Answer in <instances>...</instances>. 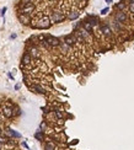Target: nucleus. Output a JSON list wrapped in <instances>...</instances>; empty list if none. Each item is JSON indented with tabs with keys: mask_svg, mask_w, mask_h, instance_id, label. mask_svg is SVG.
<instances>
[{
	"mask_svg": "<svg viewBox=\"0 0 134 150\" xmlns=\"http://www.w3.org/2000/svg\"><path fill=\"white\" fill-rule=\"evenodd\" d=\"M50 19L48 16H42L38 20H34L33 23H32V27L34 28H41V30H47V28L50 27Z\"/></svg>",
	"mask_w": 134,
	"mask_h": 150,
	"instance_id": "1",
	"label": "nucleus"
},
{
	"mask_svg": "<svg viewBox=\"0 0 134 150\" xmlns=\"http://www.w3.org/2000/svg\"><path fill=\"white\" fill-rule=\"evenodd\" d=\"M49 19L53 23H59V22H63V21L65 20V15H64V12L60 11V10H54V11L50 14Z\"/></svg>",
	"mask_w": 134,
	"mask_h": 150,
	"instance_id": "2",
	"label": "nucleus"
},
{
	"mask_svg": "<svg viewBox=\"0 0 134 150\" xmlns=\"http://www.w3.org/2000/svg\"><path fill=\"white\" fill-rule=\"evenodd\" d=\"M113 19L117 20L118 22H121V23H127L129 21V17H128V15H127V12L126 11H118V10L114 12Z\"/></svg>",
	"mask_w": 134,
	"mask_h": 150,
	"instance_id": "3",
	"label": "nucleus"
},
{
	"mask_svg": "<svg viewBox=\"0 0 134 150\" xmlns=\"http://www.w3.org/2000/svg\"><path fill=\"white\" fill-rule=\"evenodd\" d=\"M100 31L105 34L106 37H112V28H111V26L108 25V22L101 23L100 25Z\"/></svg>",
	"mask_w": 134,
	"mask_h": 150,
	"instance_id": "4",
	"label": "nucleus"
},
{
	"mask_svg": "<svg viewBox=\"0 0 134 150\" xmlns=\"http://www.w3.org/2000/svg\"><path fill=\"white\" fill-rule=\"evenodd\" d=\"M63 42L68 45L69 47H73L78 41H76V37H75V34H67V36H64V38H63Z\"/></svg>",
	"mask_w": 134,
	"mask_h": 150,
	"instance_id": "5",
	"label": "nucleus"
},
{
	"mask_svg": "<svg viewBox=\"0 0 134 150\" xmlns=\"http://www.w3.org/2000/svg\"><path fill=\"white\" fill-rule=\"evenodd\" d=\"M44 39L48 42V45L50 47H58V46H60V39L57 38V37H53V36H46Z\"/></svg>",
	"mask_w": 134,
	"mask_h": 150,
	"instance_id": "6",
	"label": "nucleus"
},
{
	"mask_svg": "<svg viewBox=\"0 0 134 150\" xmlns=\"http://www.w3.org/2000/svg\"><path fill=\"white\" fill-rule=\"evenodd\" d=\"M21 11H22L25 15H28V14L33 12L34 11L33 3H28V4H25V5H22V7H21Z\"/></svg>",
	"mask_w": 134,
	"mask_h": 150,
	"instance_id": "7",
	"label": "nucleus"
},
{
	"mask_svg": "<svg viewBox=\"0 0 134 150\" xmlns=\"http://www.w3.org/2000/svg\"><path fill=\"white\" fill-rule=\"evenodd\" d=\"M114 7H116V10H118V11H126V10H128V4L126 3V0H122L118 4H116Z\"/></svg>",
	"mask_w": 134,
	"mask_h": 150,
	"instance_id": "8",
	"label": "nucleus"
},
{
	"mask_svg": "<svg viewBox=\"0 0 134 150\" xmlns=\"http://www.w3.org/2000/svg\"><path fill=\"white\" fill-rule=\"evenodd\" d=\"M79 16H80V11H79V10H70L67 15V17L69 19V20H72V21L79 19Z\"/></svg>",
	"mask_w": 134,
	"mask_h": 150,
	"instance_id": "9",
	"label": "nucleus"
},
{
	"mask_svg": "<svg viewBox=\"0 0 134 150\" xmlns=\"http://www.w3.org/2000/svg\"><path fill=\"white\" fill-rule=\"evenodd\" d=\"M81 27L84 28L85 31H87L89 33H92V31H94V26H92V25H91L90 22H87L86 20L81 22Z\"/></svg>",
	"mask_w": 134,
	"mask_h": 150,
	"instance_id": "10",
	"label": "nucleus"
},
{
	"mask_svg": "<svg viewBox=\"0 0 134 150\" xmlns=\"http://www.w3.org/2000/svg\"><path fill=\"white\" fill-rule=\"evenodd\" d=\"M86 21L91 23L94 27H95V26H97V25H99V22H100V21H99V19H97V16H95V15H89V16H87V19H86Z\"/></svg>",
	"mask_w": 134,
	"mask_h": 150,
	"instance_id": "11",
	"label": "nucleus"
},
{
	"mask_svg": "<svg viewBox=\"0 0 134 150\" xmlns=\"http://www.w3.org/2000/svg\"><path fill=\"white\" fill-rule=\"evenodd\" d=\"M19 20L23 23V25H28V23L31 22V19L28 15H25V14H21V15H19Z\"/></svg>",
	"mask_w": 134,
	"mask_h": 150,
	"instance_id": "12",
	"label": "nucleus"
},
{
	"mask_svg": "<svg viewBox=\"0 0 134 150\" xmlns=\"http://www.w3.org/2000/svg\"><path fill=\"white\" fill-rule=\"evenodd\" d=\"M3 113H4V116H5L6 118H11V117H14V111H12V108H10V107H4Z\"/></svg>",
	"mask_w": 134,
	"mask_h": 150,
	"instance_id": "13",
	"label": "nucleus"
},
{
	"mask_svg": "<svg viewBox=\"0 0 134 150\" xmlns=\"http://www.w3.org/2000/svg\"><path fill=\"white\" fill-rule=\"evenodd\" d=\"M32 90H34L37 94H46V90H44V87H42L41 85H32V86H30Z\"/></svg>",
	"mask_w": 134,
	"mask_h": 150,
	"instance_id": "14",
	"label": "nucleus"
},
{
	"mask_svg": "<svg viewBox=\"0 0 134 150\" xmlns=\"http://www.w3.org/2000/svg\"><path fill=\"white\" fill-rule=\"evenodd\" d=\"M6 133L9 134L10 137H15V138H21V134L17 133V132H15V130H12V129H10V128H7V129H6Z\"/></svg>",
	"mask_w": 134,
	"mask_h": 150,
	"instance_id": "15",
	"label": "nucleus"
},
{
	"mask_svg": "<svg viewBox=\"0 0 134 150\" xmlns=\"http://www.w3.org/2000/svg\"><path fill=\"white\" fill-rule=\"evenodd\" d=\"M31 60H32V57L30 56V54H25L22 58V64L23 65H28L31 63Z\"/></svg>",
	"mask_w": 134,
	"mask_h": 150,
	"instance_id": "16",
	"label": "nucleus"
},
{
	"mask_svg": "<svg viewBox=\"0 0 134 150\" xmlns=\"http://www.w3.org/2000/svg\"><path fill=\"white\" fill-rule=\"evenodd\" d=\"M44 149L46 150H57V148L52 142H47V143L44 144Z\"/></svg>",
	"mask_w": 134,
	"mask_h": 150,
	"instance_id": "17",
	"label": "nucleus"
},
{
	"mask_svg": "<svg viewBox=\"0 0 134 150\" xmlns=\"http://www.w3.org/2000/svg\"><path fill=\"white\" fill-rule=\"evenodd\" d=\"M60 49H61V52H63V53H68V52L70 50V47H69L68 45H65L64 42H61V43H60Z\"/></svg>",
	"mask_w": 134,
	"mask_h": 150,
	"instance_id": "18",
	"label": "nucleus"
},
{
	"mask_svg": "<svg viewBox=\"0 0 134 150\" xmlns=\"http://www.w3.org/2000/svg\"><path fill=\"white\" fill-rule=\"evenodd\" d=\"M30 56L33 57V58H38L39 57V52L37 48H31V53H30Z\"/></svg>",
	"mask_w": 134,
	"mask_h": 150,
	"instance_id": "19",
	"label": "nucleus"
},
{
	"mask_svg": "<svg viewBox=\"0 0 134 150\" xmlns=\"http://www.w3.org/2000/svg\"><path fill=\"white\" fill-rule=\"evenodd\" d=\"M126 3L128 4V10L130 14H134V3H130L129 0H126Z\"/></svg>",
	"mask_w": 134,
	"mask_h": 150,
	"instance_id": "20",
	"label": "nucleus"
},
{
	"mask_svg": "<svg viewBox=\"0 0 134 150\" xmlns=\"http://www.w3.org/2000/svg\"><path fill=\"white\" fill-rule=\"evenodd\" d=\"M34 137L38 139V140H43V139H44V135H43V132H42V130H38L37 133L34 134Z\"/></svg>",
	"mask_w": 134,
	"mask_h": 150,
	"instance_id": "21",
	"label": "nucleus"
},
{
	"mask_svg": "<svg viewBox=\"0 0 134 150\" xmlns=\"http://www.w3.org/2000/svg\"><path fill=\"white\" fill-rule=\"evenodd\" d=\"M54 113H56V117L58 118V119H61V118L64 117V113H63L60 110H56V111H54Z\"/></svg>",
	"mask_w": 134,
	"mask_h": 150,
	"instance_id": "22",
	"label": "nucleus"
},
{
	"mask_svg": "<svg viewBox=\"0 0 134 150\" xmlns=\"http://www.w3.org/2000/svg\"><path fill=\"white\" fill-rule=\"evenodd\" d=\"M9 140H10L9 138H5V137H3V135L0 134V143H1V144H5V143H7Z\"/></svg>",
	"mask_w": 134,
	"mask_h": 150,
	"instance_id": "23",
	"label": "nucleus"
},
{
	"mask_svg": "<svg viewBox=\"0 0 134 150\" xmlns=\"http://www.w3.org/2000/svg\"><path fill=\"white\" fill-rule=\"evenodd\" d=\"M108 11H110V7H105V9L101 10V15H106Z\"/></svg>",
	"mask_w": 134,
	"mask_h": 150,
	"instance_id": "24",
	"label": "nucleus"
},
{
	"mask_svg": "<svg viewBox=\"0 0 134 150\" xmlns=\"http://www.w3.org/2000/svg\"><path fill=\"white\" fill-rule=\"evenodd\" d=\"M21 3H22V5H25V4H28V3H31V0H21Z\"/></svg>",
	"mask_w": 134,
	"mask_h": 150,
	"instance_id": "25",
	"label": "nucleus"
},
{
	"mask_svg": "<svg viewBox=\"0 0 134 150\" xmlns=\"http://www.w3.org/2000/svg\"><path fill=\"white\" fill-rule=\"evenodd\" d=\"M5 11H6V7H3V10H1V16L5 15Z\"/></svg>",
	"mask_w": 134,
	"mask_h": 150,
	"instance_id": "26",
	"label": "nucleus"
},
{
	"mask_svg": "<svg viewBox=\"0 0 134 150\" xmlns=\"http://www.w3.org/2000/svg\"><path fill=\"white\" fill-rule=\"evenodd\" d=\"M20 87H21L20 84H16V85H15V90H20Z\"/></svg>",
	"mask_w": 134,
	"mask_h": 150,
	"instance_id": "27",
	"label": "nucleus"
},
{
	"mask_svg": "<svg viewBox=\"0 0 134 150\" xmlns=\"http://www.w3.org/2000/svg\"><path fill=\"white\" fill-rule=\"evenodd\" d=\"M7 76H9L10 79H11V80H14V76L11 75V73H7Z\"/></svg>",
	"mask_w": 134,
	"mask_h": 150,
	"instance_id": "28",
	"label": "nucleus"
},
{
	"mask_svg": "<svg viewBox=\"0 0 134 150\" xmlns=\"http://www.w3.org/2000/svg\"><path fill=\"white\" fill-rule=\"evenodd\" d=\"M79 3H86V1H87V0H78Z\"/></svg>",
	"mask_w": 134,
	"mask_h": 150,
	"instance_id": "29",
	"label": "nucleus"
},
{
	"mask_svg": "<svg viewBox=\"0 0 134 150\" xmlns=\"http://www.w3.org/2000/svg\"><path fill=\"white\" fill-rule=\"evenodd\" d=\"M106 3H107V4H111V3H112V0H106Z\"/></svg>",
	"mask_w": 134,
	"mask_h": 150,
	"instance_id": "30",
	"label": "nucleus"
},
{
	"mask_svg": "<svg viewBox=\"0 0 134 150\" xmlns=\"http://www.w3.org/2000/svg\"><path fill=\"white\" fill-rule=\"evenodd\" d=\"M0 150H3V144L0 143Z\"/></svg>",
	"mask_w": 134,
	"mask_h": 150,
	"instance_id": "31",
	"label": "nucleus"
},
{
	"mask_svg": "<svg viewBox=\"0 0 134 150\" xmlns=\"http://www.w3.org/2000/svg\"><path fill=\"white\" fill-rule=\"evenodd\" d=\"M129 1H130V3H134V0H129Z\"/></svg>",
	"mask_w": 134,
	"mask_h": 150,
	"instance_id": "32",
	"label": "nucleus"
},
{
	"mask_svg": "<svg viewBox=\"0 0 134 150\" xmlns=\"http://www.w3.org/2000/svg\"><path fill=\"white\" fill-rule=\"evenodd\" d=\"M1 132H3V130H1V128H0V134H1Z\"/></svg>",
	"mask_w": 134,
	"mask_h": 150,
	"instance_id": "33",
	"label": "nucleus"
}]
</instances>
